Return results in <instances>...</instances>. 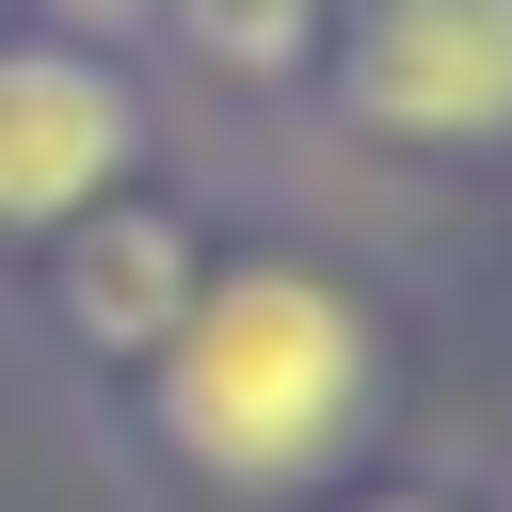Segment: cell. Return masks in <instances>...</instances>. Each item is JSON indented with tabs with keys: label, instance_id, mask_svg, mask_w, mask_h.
<instances>
[{
	"label": "cell",
	"instance_id": "5b68a950",
	"mask_svg": "<svg viewBox=\"0 0 512 512\" xmlns=\"http://www.w3.org/2000/svg\"><path fill=\"white\" fill-rule=\"evenodd\" d=\"M320 16H336V0H176V32H192L224 80H272V64H304V48H320Z\"/></svg>",
	"mask_w": 512,
	"mask_h": 512
},
{
	"label": "cell",
	"instance_id": "52a82bcc",
	"mask_svg": "<svg viewBox=\"0 0 512 512\" xmlns=\"http://www.w3.org/2000/svg\"><path fill=\"white\" fill-rule=\"evenodd\" d=\"M368 512H416V496H368Z\"/></svg>",
	"mask_w": 512,
	"mask_h": 512
},
{
	"label": "cell",
	"instance_id": "7a4b0ae2",
	"mask_svg": "<svg viewBox=\"0 0 512 512\" xmlns=\"http://www.w3.org/2000/svg\"><path fill=\"white\" fill-rule=\"evenodd\" d=\"M336 80L384 144H512V0H336Z\"/></svg>",
	"mask_w": 512,
	"mask_h": 512
},
{
	"label": "cell",
	"instance_id": "3957f363",
	"mask_svg": "<svg viewBox=\"0 0 512 512\" xmlns=\"http://www.w3.org/2000/svg\"><path fill=\"white\" fill-rule=\"evenodd\" d=\"M128 160V80L96 48H16L0 64V224H80Z\"/></svg>",
	"mask_w": 512,
	"mask_h": 512
},
{
	"label": "cell",
	"instance_id": "6da1fadb",
	"mask_svg": "<svg viewBox=\"0 0 512 512\" xmlns=\"http://www.w3.org/2000/svg\"><path fill=\"white\" fill-rule=\"evenodd\" d=\"M368 400H384V336H368V304H352L336 272H304V256L208 272V288L176 304V336H160V432H176V464L224 480V496H304V480L368 432Z\"/></svg>",
	"mask_w": 512,
	"mask_h": 512
},
{
	"label": "cell",
	"instance_id": "277c9868",
	"mask_svg": "<svg viewBox=\"0 0 512 512\" xmlns=\"http://www.w3.org/2000/svg\"><path fill=\"white\" fill-rule=\"evenodd\" d=\"M192 288H208V272H192V240H176L160 208H80V240H64V320H80V352H160Z\"/></svg>",
	"mask_w": 512,
	"mask_h": 512
},
{
	"label": "cell",
	"instance_id": "8992f818",
	"mask_svg": "<svg viewBox=\"0 0 512 512\" xmlns=\"http://www.w3.org/2000/svg\"><path fill=\"white\" fill-rule=\"evenodd\" d=\"M64 16H80V32H128V16H144V0H64Z\"/></svg>",
	"mask_w": 512,
	"mask_h": 512
}]
</instances>
